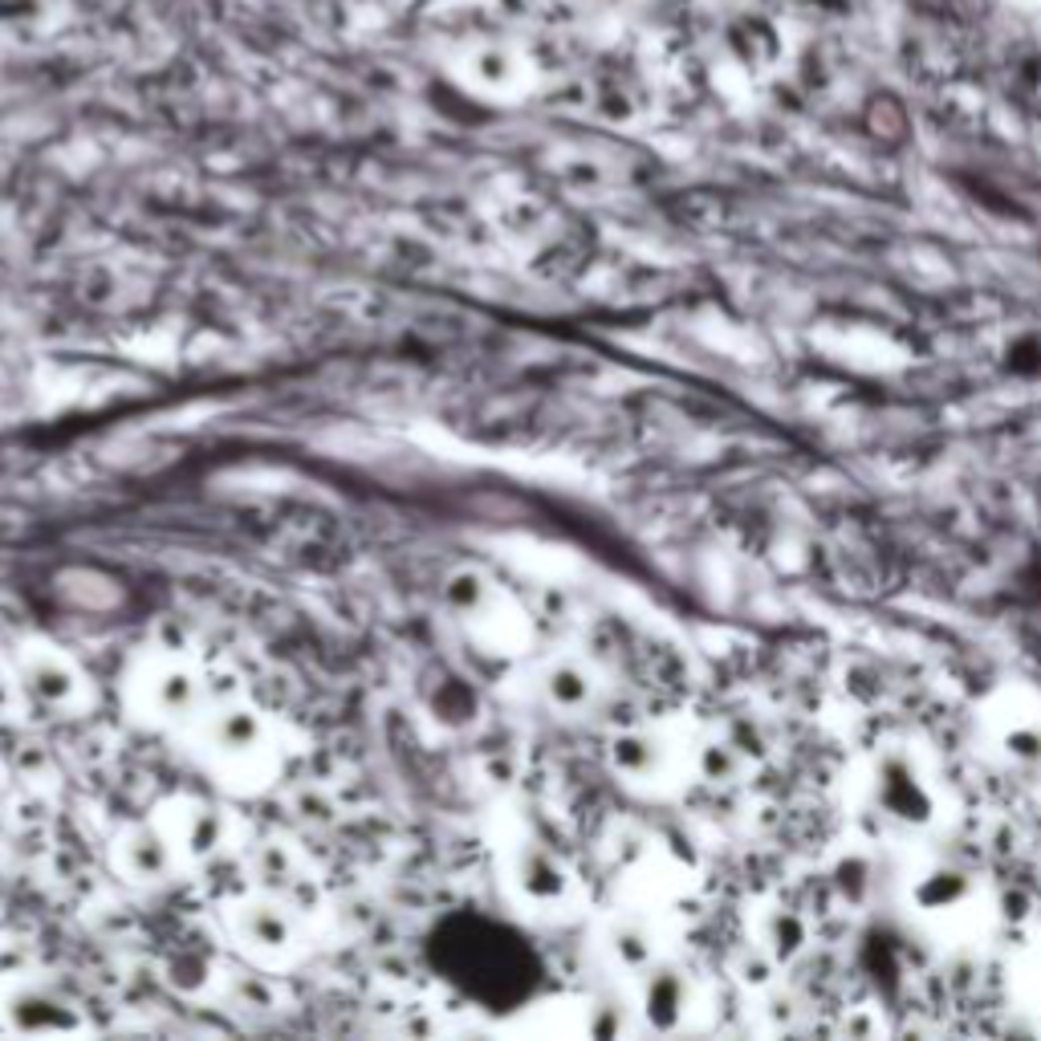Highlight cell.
<instances>
[{
    "mask_svg": "<svg viewBox=\"0 0 1041 1041\" xmlns=\"http://www.w3.org/2000/svg\"><path fill=\"white\" fill-rule=\"evenodd\" d=\"M179 745L212 790L225 798H261L289 773L293 740L281 716L249 696H220L179 732Z\"/></svg>",
    "mask_w": 1041,
    "mask_h": 1041,
    "instance_id": "cell-1",
    "label": "cell"
},
{
    "mask_svg": "<svg viewBox=\"0 0 1041 1041\" xmlns=\"http://www.w3.org/2000/svg\"><path fill=\"white\" fill-rule=\"evenodd\" d=\"M216 696L208 667L191 652L147 643L126 655L118 672V708L135 728L179 737Z\"/></svg>",
    "mask_w": 1041,
    "mask_h": 1041,
    "instance_id": "cell-2",
    "label": "cell"
},
{
    "mask_svg": "<svg viewBox=\"0 0 1041 1041\" xmlns=\"http://www.w3.org/2000/svg\"><path fill=\"white\" fill-rule=\"evenodd\" d=\"M216 919H220V936L228 948L249 968L269 977L302 968L317 940L305 899H293L285 891L261 887V883L232 891Z\"/></svg>",
    "mask_w": 1041,
    "mask_h": 1041,
    "instance_id": "cell-3",
    "label": "cell"
},
{
    "mask_svg": "<svg viewBox=\"0 0 1041 1041\" xmlns=\"http://www.w3.org/2000/svg\"><path fill=\"white\" fill-rule=\"evenodd\" d=\"M439 606L465 647L485 659L521 664L533 655V618L513 590L485 565H452L439 582Z\"/></svg>",
    "mask_w": 1041,
    "mask_h": 1041,
    "instance_id": "cell-4",
    "label": "cell"
},
{
    "mask_svg": "<svg viewBox=\"0 0 1041 1041\" xmlns=\"http://www.w3.org/2000/svg\"><path fill=\"white\" fill-rule=\"evenodd\" d=\"M492 871L504 904L533 924H565L586 904L582 875L570 866V858L525 830H513L497 842Z\"/></svg>",
    "mask_w": 1041,
    "mask_h": 1041,
    "instance_id": "cell-5",
    "label": "cell"
},
{
    "mask_svg": "<svg viewBox=\"0 0 1041 1041\" xmlns=\"http://www.w3.org/2000/svg\"><path fill=\"white\" fill-rule=\"evenodd\" d=\"M17 688L58 720H86L98 712L102 684L65 643L50 635H21L13 643Z\"/></svg>",
    "mask_w": 1041,
    "mask_h": 1041,
    "instance_id": "cell-6",
    "label": "cell"
},
{
    "mask_svg": "<svg viewBox=\"0 0 1041 1041\" xmlns=\"http://www.w3.org/2000/svg\"><path fill=\"white\" fill-rule=\"evenodd\" d=\"M152 818L164 826L179 858L188 863L191 875H200L204 866L220 863L232 851L244 846V826L232 814V805L220 790L216 793H167L152 805Z\"/></svg>",
    "mask_w": 1041,
    "mask_h": 1041,
    "instance_id": "cell-7",
    "label": "cell"
},
{
    "mask_svg": "<svg viewBox=\"0 0 1041 1041\" xmlns=\"http://www.w3.org/2000/svg\"><path fill=\"white\" fill-rule=\"evenodd\" d=\"M0 1026L25 1038H65L82 1033L86 1009L62 980L38 968H4L0 972Z\"/></svg>",
    "mask_w": 1041,
    "mask_h": 1041,
    "instance_id": "cell-8",
    "label": "cell"
},
{
    "mask_svg": "<svg viewBox=\"0 0 1041 1041\" xmlns=\"http://www.w3.org/2000/svg\"><path fill=\"white\" fill-rule=\"evenodd\" d=\"M106 866L123 887L143 891V895H164L191 878L188 863L179 858V851L152 818V810L143 818H126L123 826L114 830L106 842Z\"/></svg>",
    "mask_w": 1041,
    "mask_h": 1041,
    "instance_id": "cell-9",
    "label": "cell"
},
{
    "mask_svg": "<svg viewBox=\"0 0 1041 1041\" xmlns=\"http://www.w3.org/2000/svg\"><path fill=\"white\" fill-rule=\"evenodd\" d=\"M525 696L538 704L541 712H550L553 720H582L594 712V704L603 700V672L590 655L574 652V647H558L545 655H529L525 672H521Z\"/></svg>",
    "mask_w": 1041,
    "mask_h": 1041,
    "instance_id": "cell-10",
    "label": "cell"
},
{
    "mask_svg": "<svg viewBox=\"0 0 1041 1041\" xmlns=\"http://www.w3.org/2000/svg\"><path fill=\"white\" fill-rule=\"evenodd\" d=\"M249 871H252L249 883L285 891V895H293V899H305V891L314 887V878H310V858L298 851V842L277 839V834L273 839L252 842Z\"/></svg>",
    "mask_w": 1041,
    "mask_h": 1041,
    "instance_id": "cell-11",
    "label": "cell"
},
{
    "mask_svg": "<svg viewBox=\"0 0 1041 1041\" xmlns=\"http://www.w3.org/2000/svg\"><path fill=\"white\" fill-rule=\"evenodd\" d=\"M9 790H13V766H9V757L0 753V798Z\"/></svg>",
    "mask_w": 1041,
    "mask_h": 1041,
    "instance_id": "cell-12",
    "label": "cell"
},
{
    "mask_svg": "<svg viewBox=\"0 0 1041 1041\" xmlns=\"http://www.w3.org/2000/svg\"><path fill=\"white\" fill-rule=\"evenodd\" d=\"M4 968H9V940L0 936V972H4Z\"/></svg>",
    "mask_w": 1041,
    "mask_h": 1041,
    "instance_id": "cell-13",
    "label": "cell"
}]
</instances>
